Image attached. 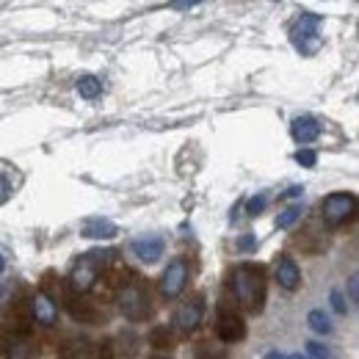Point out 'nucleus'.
Masks as SVG:
<instances>
[{"instance_id": "f257e3e1", "label": "nucleus", "mask_w": 359, "mask_h": 359, "mask_svg": "<svg viewBox=\"0 0 359 359\" xmlns=\"http://www.w3.org/2000/svg\"><path fill=\"white\" fill-rule=\"evenodd\" d=\"M229 290L246 313H263L266 307V271L255 263H241L229 273Z\"/></svg>"}, {"instance_id": "f03ea898", "label": "nucleus", "mask_w": 359, "mask_h": 359, "mask_svg": "<svg viewBox=\"0 0 359 359\" xmlns=\"http://www.w3.org/2000/svg\"><path fill=\"white\" fill-rule=\"evenodd\" d=\"M116 302H119V313L125 315L128 320H144V318L149 315V310H152L149 293H147V287H144L141 282H128V285L119 290Z\"/></svg>"}, {"instance_id": "7ed1b4c3", "label": "nucleus", "mask_w": 359, "mask_h": 359, "mask_svg": "<svg viewBox=\"0 0 359 359\" xmlns=\"http://www.w3.org/2000/svg\"><path fill=\"white\" fill-rule=\"evenodd\" d=\"M357 210V196L354 194H329L323 202H320V213H323V222L329 226H340L346 224Z\"/></svg>"}, {"instance_id": "20e7f679", "label": "nucleus", "mask_w": 359, "mask_h": 359, "mask_svg": "<svg viewBox=\"0 0 359 359\" xmlns=\"http://www.w3.org/2000/svg\"><path fill=\"white\" fill-rule=\"evenodd\" d=\"M188 260L185 257H175L163 273H161V282H158V290H161V296L163 299H177L180 293L185 290V285H188Z\"/></svg>"}, {"instance_id": "39448f33", "label": "nucleus", "mask_w": 359, "mask_h": 359, "mask_svg": "<svg viewBox=\"0 0 359 359\" xmlns=\"http://www.w3.org/2000/svg\"><path fill=\"white\" fill-rule=\"evenodd\" d=\"M100 252H91L86 257H81V263L72 269L69 273V287L75 290V293H86L94 287V282H97V276H100Z\"/></svg>"}, {"instance_id": "423d86ee", "label": "nucleus", "mask_w": 359, "mask_h": 359, "mask_svg": "<svg viewBox=\"0 0 359 359\" xmlns=\"http://www.w3.org/2000/svg\"><path fill=\"white\" fill-rule=\"evenodd\" d=\"M216 334L222 343H238L246 337V320L235 310H229L224 302L219 307V323H216Z\"/></svg>"}, {"instance_id": "0eeeda50", "label": "nucleus", "mask_w": 359, "mask_h": 359, "mask_svg": "<svg viewBox=\"0 0 359 359\" xmlns=\"http://www.w3.org/2000/svg\"><path fill=\"white\" fill-rule=\"evenodd\" d=\"M318 22H320V17L313 14V11H307V14H302V20H299V25H296V31H293V42L296 47L302 50V53H315L318 47H320V36H318Z\"/></svg>"}, {"instance_id": "6e6552de", "label": "nucleus", "mask_w": 359, "mask_h": 359, "mask_svg": "<svg viewBox=\"0 0 359 359\" xmlns=\"http://www.w3.org/2000/svg\"><path fill=\"white\" fill-rule=\"evenodd\" d=\"M202 302L199 299H194V302H182L177 307V313H175V332H180V334H191V332H196V326L202 323Z\"/></svg>"}, {"instance_id": "1a4fd4ad", "label": "nucleus", "mask_w": 359, "mask_h": 359, "mask_svg": "<svg viewBox=\"0 0 359 359\" xmlns=\"http://www.w3.org/2000/svg\"><path fill=\"white\" fill-rule=\"evenodd\" d=\"M28 310H31V318H34L39 326H53V323L58 320V304L47 296L45 290H39V293H34V296L28 299Z\"/></svg>"}, {"instance_id": "9d476101", "label": "nucleus", "mask_w": 359, "mask_h": 359, "mask_svg": "<svg viewBox=\"0 0 359 359\" xmlns=\"http://www.w3.org/2000/svg\"><path fill=\"white\" fill-rule=\"evenodd\" d=\"M133 255L141 263H158L163 257V238L158 235H144V238H135L130 243Z\"/></svg>"}, {"instance_id": "9b49d317", "label": "nucleus", "mask_w": 359, "mask_h": 359, "mask_svg": "<svg viewBox=\"0 0 359 359\" xmlns=\"http://www.w3.org/2000/svg\"><path fill=\"white\" fill-rule=\"evenodd\" d=\"M320 133H323V125H320L315 116H296L293 125H290V135H293L299 144H313Z\"/></svg>"}, {"instance_id": "f8f14e48", "label": "nucleus", "mask_w": 359, "mask_h": 359, "mask_svg": "<svg viewBox=\"0 0 359 359\" xmlns=\"http://www.w3.org/2000/svg\"><path fill=\"white\" fill-rule=\"evenodd\" d=\"M276 282H279V287H285V290H299V285H302V271H299L293 257L282 255V260L276 263Z\"/></svg>"}, {"instance_id": "ddd939ff", "label": "nucleus", "mask_w": 359, "mask_h": 359, "mask_svg": "<svg viewBox=\"0 0 359 359\" xmlns=\"http://www.w3.org/2000/svg\"><path fill=\"white\" fill-rule=\"evenodd\" d=\"M81 235L91 238V241H111L116 235V224L108 219H89L86 224L81 226Z\"/></svg>"}, {"instance_id": "4468645a", "label": "nucleus", "mask_w": 359, "mask_h": 359, "mask_svg": "<svg viewBox=\"0 0 359 359\" xmlns=\"http://www.w3.org/2000/svg\"><path fill=\"white\" fill-rule=\"evenodd\" d=\"M6 359H31V346L22 337H11L6 346Z\"/></svg>"}, {"instance_id": "2eb2a0df", "label": "nucleus", "mask_w": 359, "mask_h": 359, "mask_svg": "<svg viewBox=\"0 0 359 359\" xmlns=\"http://www.w3.org/2000/svg\"><path fill=\"white\" fill-rule=\"evenodd\" d=\"M78 91H81V97L94 100V97H100V94H102V81H100V78H94V75H83V78L78 81Z\"/></svg>"}, {"instance_id": "dca6fc26", "label": "nucleus", "mask_w": 359, "mask_h": 359, "mask_svg": "<svg viewBox=\"0 0 359 359\" xmlns=\"http://www.w3.org/2000/svg\"><path fill=\"white\" fill-rule=\"evenodd\" d=\"M307 323H310V329H313L315 334H329L332 332V320H329V315L323 313V310H313V313L307 315Z\"/></svg>"}, {"instance_id": "f3484780", "label": "nucleus", "mask_w": 359, "mask_h": 359, "mask_svg": "<svg viewBox=\"0 0 359 359\" xmlns=\"http://www.w3.org/2000/svg\"><path fill=\"white\" fill-rule=\"evenodd\" d=\"M149 343H152L155 348H172L175 337H172V332H169L166 326H158V329H152V334H149Z\"/></svg>"}, {"instance_id": "a211bd4d", "label": "nucleus", "mask_w": 359, "mask_h": 359, "mask_svg": "<svg viewBox=\"0 0 359 359\" xmlns=\"http://www.w3.org/2000/svg\"><path fill=\"white\" fill-rule=\"evenodd\" d=\"M299 219H302V208H299V205H290L287 210H282V213H279L276 226H279V229H290Z\"/></svg>"}, {"instance_id": "6ab92c4d", "label": "nucleus", "mask_w": 359, "mask_h": 359, "mask_svg": "<svg viewBox=\"0 0 359 359\" xmlns=\"http://www.w3.org/2000/svg\"><path fill=\"white\" fill-rule=\"evenodd\" d=\"M266 205H269V196H266V194L252 196V199L246 202V213H249V216H260V213L266 210Z\"/></svg>"}, {"instance_id": "aec40b11", "label": "nucleus", "mask_w": 359, "mask_h": 359, "mask_svg": "<svg viewBox=\"0 0 359 359\" xmlns=\"http://www.w3.org/2000/svg\"><path fill=\"white\" fill-rule=\"evenodd\" d=\"M296 163H299V166H304V169H315L318 155H315L313 149H299V152H296Z\"/></svg>"}, {"instance_id": "412c9836", "label": "nucleus", "mask_w": 359, "mask_h": 359, "mask_svg": "<svg viewBox=\"0 0 359 359\" xmlns=\"http://www.w3.org/2000/svg\"><path fill=\"white\" fill-rule=\"evenodd\" d=\"M307 357L310 359H332V351L323 343H307Z\"/></svg>"}, {"instance_id": "4be33fe9", "label": "nucleus", "mask_w": 359, "mask_h": 359, "mask_svg": "<svg viewBox=\"0 0 359 359\" xmlns=\"http://www.w3.org/2000/svg\"><path fill=\"white\" fill-rule=\"evenodd\" d=\"M332 310L340 315L348 313V304H346V299H343V293L340 290H332Z\"/></svg>"}, {"instance_id": "5701e85b", "label": "nucleus", "mask_w": 359, "mask_h": 359, "mask_svg": "<svg viewBox=\"0 0 359 359\" xmlns=\"http://www.w3.org/2000/svg\"><path fill=\"white\" fill-rule=\"evenodd\" d=\"M238 249H241V252H255V249H257V238H255L252 232H246L243 238H238Z\"/></svg>"}, {"instance_id": "b1692460", "label": "nucleus", "mask_w": 359, "mask_h": 359, "mask_svg": "<svg viewBox=\"0 0 359 359\" xmlns=\"http://www.w3.org/2000/svg\"><path fill=\"white\" fill-rule=\"evenodd\" d=\"M304 196V188L302 185H290L285 194H282V199H302Z\"/></svg>"}, {"instance_id": "393cba45", "label": "nucleus", "mask_w": 359, "mask_h": 359, "mask_svg": "<svg viewBox=\"0 0 359 359\" xmlns=\"http://www.w3.org/2000/svg\"><path fill=\"white\" fill-rule=\"evenodd\" d=\"M348 299H351V302H357V299H359V279H357V273L348 279Z\"/></svg>"}, {"instance_id": "a878e982", "label": "nucleus", "mask_w": 359, "mask_h": 359, "mask_svg": "<svg viewBox=\"0 0 359 359\" xmlns=\"http://www.w3.org/2000/svg\"><path fill=\"white\" fill-rule=\"evenodd\" d=\"M8 194H11V182L0 175V202H6V199H8Z\"/></svg>"}, {"instance_id": "bb28decb", "label": "nucleus", "mask_w": 359, "mask_h": 359, "mask_svg": "<svg viewBox=\"0 0 359 359\" xmlns=\"http://www.w3.org/2000/svg\"><path fill=\"white\" fill-rule=\"evenodd\" d=\"M100 359H114V346L111 343H102L100 346Z\"/></svg>"}, {"instance_id": "cd10ccee", "label": "nucleus", "mask_w": 359, "mask_h": 359, "mask_svg": "<svg viewBox=\"0 0 359 359\" xmlns=\"http://www.w3.org/2000/svg\"><path fill=\"white\" fill-rule=\"evenodd\" d=\"M172 8H177V11H188V8H194V3H172Z\"/></svg>"}, {"instance_id": "c85d7f7f", "label": "nucleus", "mask_w": 359, "mask_h": 359, "mask_svg": "<svg viewBox=\"0 0 359 359\" xmlns=\"http://www.w3.org/2000/svg\"><path fill=\"white\" fill-rule=\"evenodd\" d=\"M263 359H287V354H282V351H269Z\"/></svg>"}, {"instance_id": "c756f323", "label": "nucleus", "mask_w": 359, "mask_h": 359, "mask_svg": "<svg viewBox=\"0 0 359 359\" xmlns=\"http://www.w3.org/2000/svg\"><path fill=\"white\" fill-rule=\"evenodd\" d=\"M287 359H310V357H307V354H290Z\"/></svg>"}, {"instance_id": "7c9ffc66", "label": "nucleus", "mask_w": 359, "mask_h": 359, "mask_svg": "<svg viewBox=\"0 0 359 359\" xmlns=\"http://www.w3.org/2000/svg\"><path fill=\"white\" fill-rule=\"evenodd\" d=\"M3 269H6V260H3V255H0V273H3Z\"/></svg>"}, {"instance_id": "2f4dec72", "label": "nucleus", "mask_w": 359, "mask_h": 359, "mask_svg": "<svg viewBox=\"0 0 359 359\" xmlns=\"http://www.w3.org/2000/svg\"><path fill=\"white\" fill-rule=\"evenodd\" d=\"M152 359H166V357H152Z\"/></svg>"}]
</instances>
